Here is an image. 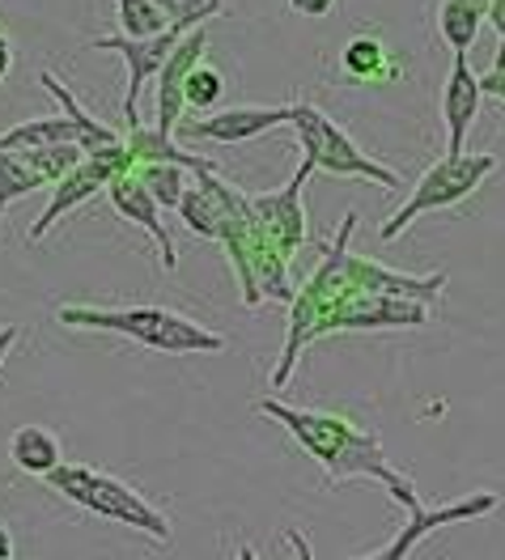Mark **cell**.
<instances>
[{
  "instance_id": "obj_1",
  "label": "cell",
  "mask_w": 505,
  "mask_h": 560,
  "mask_svg": "<svg viewBox=\"0 0 505 560\" xmlns=\"http://www.w3.org/2000/svg\"><path fill=\"white\" fill-rule=\"evenodd\" d=\"M255 412L277 424H285V433L324 467L327 485H349V480H374L391 492L399 510L416 514L425 510L416 485L387 458L383 442L374 429H361L357 420L327 412V408H293L281 399H255Z\"/></svg>"
},
{
  "instance_id": "obj_2",
  "label": "cell",
  "mask_w": 505,
  "mask_h": 560,
  "mask_svg": "<svg viewBox=\"0 0 505 560\" xmlns=\"http://www.w3.org/2000/svg\"><path fill=\"white\" fill-rule=\"evenodd\" d=\"M56 323L72 331H110L124 340H137L153 352L191 357V352H225L230 340L196 323L191 315L166 311V306H94V302H69L56 306Z\"/></svg>"
},
{
  "instance_id": "obj_3",
  "label": "cell",
  "mask_w": 505,
  "mask_h": 560,
  "mask_svg": "<svg viewBox=\"0 0 505 560\" xmlns=\"http://www.w3.org/2000/svg\"><path fill=\"white\" fill-rule=\"evenodd\" d=\"M353 230H357V212H344L336 238H331V246L324 250V264L297 284V293H293V302H289V336H285V352H281V365H277V374H272V390H281V386L289 383L297 357L310 349L315 340H324L327 315L353 293V289H349V272H344Z\"/></svg>"
},
{
  "instance_id": "obj_4",
  "label": "cell",
  "mask_w": 505,
  "mask_h": 560,
  "mask_svg": "<svg viewBox=\"0 0 505 560\" xmlns=\"http://www.w3.org/2000/svg\"><path fill=\"white\" fill-rule=\"evenodd\" d=\"M47 485H51V492H60L64 501L90 510V514H98V518H107V523H119V526H128V530H137V535H149L157 548H171V544H175L171 518H166L137 485L110 476L103 467L64 463L60 471L47 476Z\"/></svg>"
},
{
  "instance_id": "obj_5",
  "label": "cell",
  "mask_w": 505,
  "mask_h": 560,
  "mask_svg": "<svg viewBox=\"0 0 505 560\" xmlns=\"http://www.w3.org/2000/svg\"><path fill=\"white\" fill-rule=\"evenodd\" d=\"M497 166H502L497 153H446V158H437L430 171L412 183L408 200L383 221L378 238H383V243H396L399 234H403L412 221H421L425 212L455 209V205L471 200V196L484 187V178L497 175Z\"/></svg>"
},
{
  "instance_id": "obj_6",
  "label": "cell",
  "mask_w": 505,
  "mask_h": 560,
  "mask_svg": "<svg viewBox=\"0 0 505 560\" xmlns=\"http://www.w3.org/2000/svg\"><path fill=\"white\" fill-rule=\"evenodd\" d=\"M289 128L297 132V144H302V158L315 162V171H327L336 178H365V183H378L387 191H399L403 178L399 171L383 166L374 153H365L357 140L349 137L324 106L315 103H293V119Z\"/></svg>"
},
{
  "instance_id": "obj_7",
  "label": "cell",
  "mask_w": 505,
  "mask_h": 560,
  "mask_svg": "<svg viewBox=\"0 0 505 560\" xmlns=\"http://www.w3.org/2000/svg\"><path fill=\"white\" fill-rule=\"evenodd\" d=\"M502 505H505V492H493V489L468 492L463 501H446V505H433V510L425 505V510L408 514V523L399 526L396 535H391L378 552L357 557V560H408V552H412L421 539H430L433 530H442V526H459V523H475V518H484V514H493V510H502ZM285 539H289V548H293V557L297 560H315L310 539H306L297 526H289Z\"/></svg>"
},
{
  "instance_id": "obj_8",
  "label": "cell",
  "mask_w": 505,
  "mask_h": 560,
  "mask_svg": "<svg viewBox=\"0 0 505 560\" xmlns=\"http://www.w3.org/2000/svg\"><path fill=\"white\" fill-rule=\"evenodd\" d=\"M128 171H132V153H128V144H124V149H110V153L85 158L69 178H60V183L51 187L47 209L38 212L35 221H31V230H26V243H43L69 212H77L85 200H94V196L110 191V183H115L119 175H128Z\"/></svg>"
},
{
  "instance_id": "obj_9",
  "label": "cell",
  "mask_w": 505,
  "mask_h": 560,
  "mask_svg": "<svg viewBox=\"0 0 505 560\" xmlns=\"http://www.w3.org/2000/svg\"><path fill=\"white\" fill-rule=\"evenodd\" d=\"M183 38L187 35H179V31H166V35H153V38L103 35L85 43V51H110V56H119L128 65V85H124V124L128 128L141 124V110L137 106H141L149 77H157V72L166 69V60L175 56V47H179Z\"/></svg>"
},
{
  "instance_id": "obj_10",
  "label": "cell",
  "mask_w": 505,
  "mask_h": 560,
  "mask_svg": "<svg viewBox=\"0 0 505 560\" xmlns=\"http://www.w3.org/2000/svg\"><path fill=\"white\" fill-rule=\"evenodd\" d=\"M310 175H315V162L302 158L285 187L251 196V209H255V217H259V225L268 230V238L281 246L285 255H297V250L306 246V234H310V225H306V205H302V191H306Z\"/></svg>"
},
{
  "instance_id": "obj_11",
  "label": "cell",
  "mask_w": 505,
  "mask_h": 560,
  "mask_svg": "<svg viewBox=\"0 0 505 560\" xmlns=\"http://www.w3.org/2000/svg\"><path fill=\"white\" fill-rule=\"evenodd\" d=\"M430 306L421 302H399V298H378V293H349L324 323V336L336 331H387V327H425Z\"/></svg>"
},
{
  "instance_id": "obj_12",
  "label": "cell",
  "mask_w": 505,
  "mask_h": 560,
  "mask_svg": "<svg viewBox=\"0 0 505 560\" xmlns=\"http://www.w3.org/2000/svg\"><path fill=\"white\" fill-rule=\"evenodd\" d=\"M293 119V103H277V106H221L204 119H191L183 124V132L196 140H213V144H243V140H255L272 128H281Z\"/></svg>"
},
{
  "instance_id": "obj_13",
  "label": "cell",
  "mask_w": 505,
  "mask_h": 560,
  "mask_svg": "<svg viewBox=\"0 0 505 560\" xmlns=\"http://www.w3.org/2000/svg\"><path fill=\"white\" fill-rule=\"evenodd\" d=\"M107 200H110V209L119 212L124 221L141 225L144 234L153 238L162 272H179V250H175V243H171V230H166V221H162V205L149 196V187L141 183V175H137V171L119 175L115 183H110Z\"/></svg>"
},
{
  "instance_id": "obj_14",
  "label": "cell",
  "mask_w": 505,
  "mask_h": 560,
  "mask_svg": "<svg viewBox=\"0 0 505 560\" xmlns=\"http://www.w3.org/2000/svg\"><path fill=\"white\" fill-rule=\"evenodd\" d=\"M349 289L353 293H378V298H399V302H421V306H433L446 289V272H433V277H408V272H396V268H383L365 255H353L349 250Z\"/></svg>"
},
{
  "instance_id": "obj_15",
  "label": "cell",
  "mask_w": 505,
  "mask_h": 560,
  "mask_svg": "<svg viewBox=\"0 0 505 560\" xmlns=\"http://www.w3.org/2000/svg\"><path fill=\"white\" fill-rule=\"evenodd\" d=\"M204 51H209V35H204V31H191V35L175 47V56L166 60V69L157 72V115H153V128H157L162 137H175V128H183L187 77L204 60Z\"/></svg>"
},
{
  "instance_id": "obj_16",
  "label": "cell",
  "mask_w": 505,
  "mask_h": 560,
  "mask_svg": "<svg viewBox=\"0 0 505 560\" xmlns=\"http://www.w3.org/2000/svg\"><path fill=\"white\" fill-rule=\"evenodd\" d=\"M484 103V85L475 69L468 65V56H455L450 60V77H446V90H442V119H446V153H468V132L480 115Z\"/></svg>"
},
{
  "instance_id": "obj_17",
  "label": "cell",
  "mask_w": 505,
  "mask_h": 560,
  "mask_svg": "<svg viewBox=\"0 0 505 560\" xmlns=\"http://www.w3.org/2000/svg\"><path fill=\"white\" fill-rule=\"evenodd\" d=\"M38 81L47 85V94L60 103V110L69 115L72 124H77V132H81V149H85V158H94V153H110V149H124L128 137H119V128H110L107 119H98V115H90L85 106L77 103V94H72L69 85L60 81V72L43 69L38 72Z\"/></svg>"
},
{
  "instance_id": "obj_18",
  "label": "cell",
  "mask_w": 505,
  "mask_h": 560,
  "mask_svg": "<svg viewBox=\"0 0 505 560\" xmlns=\"http://www.w3.org/2000/svg\"><path fill=\"white\" fill-rule=\"evenodd\" d=\"M9 458L22 476H35V480H47L51 471H60L69 463L60 438L47 424H17L9 438Z\"/></svg>"
},
{
  "instance_id": "obj_19",
  "label": "cell",
  "mask_w": 505,
  "mask_h": 560,
  "mask_svg": "<svg viewBox=\"0 0 505 560\" xmlns=\"http://www.w3.org/2000/svg\"><path fill=\"white\" fill-rule=\"evenodd\" d=\"M47 144H81V132L69 115H38V119H22L13 128L0 132V149H47Z\"/></svg>"
},
{
  "instance_id": "obj_20",
  "label": "cell",
  "mask_w": 505,
  "mask_h": 560,
  "mask_svg": "<svg viewBox=\"0 0 505 560\" xmlns=\"http://www.w3.org/2000/svg\"><path fill=\"white\" fill-rule=\"evenodd\" d=\"M484 22H489V13L480 0H442L437 4V35L446 38L450 56H468Z\"/></svg>"
},
{
  "instance_id": "obj_21",
  "label": "cell",
  "mask_w": 505,
  "mask_h": 560,
  "mask_svg": "<svg viewBox=\"0 0 505 560\" xmlns=\"http://www.w3.org/2000/svg\"><path fill=\"white\" fill-rule=\"evenodd\" d=\"M340 65H344V72H349L353 81H374V85H378V81H391L399 72V65L391 60V51H387V43L374 35L349 38Z\"/></svg>"
},
{
  "instance_id": "obj_22",
  "label": "cell",
  "mask_w": 505,
  "mask_h": 560,
  "mask_svg": "<svg viewBox=\"0 0 505 560\" xmlns=\"http://www.w3.org/2000/svg\"><path fill=\"white\" fill-rule=\"evenodd\" d=\"M43 187L47 183H43V175L31 166V158L22 149H0V221H4V212L13 209L17 200L35 196Z\"/></svg>"
},
{
  "instance_id": "obj_23",
  "label": "cell",
  "mask_w": 505,
  "mask_h": 560,
  "mask_svg": "<svg viewBox=\"0 0 505 560\" xmlns=\"http://www.w3.org/2000/svg\"><path fill=\"white\" fill-rule=\"evenodd\" d=\"M141 183L149 187V196L162 205V212H179L183 196H187V166H175V162H149V166H132Z\"/></svg>"
},
{
  "instance_id": "obj_24",
  "label": "cell",
  "mask_w": 505,
  "mask_h": 560,
  "mask_svg": "<svg viewBox=\"0 0 505 560\" xmlns=\"http://www.w3.org/2000/svg\"><path fill=\"white\" fill-rule=\"evenodd\" d=\"M115 22H119V35L128 38H153L171 31V18L162 13L157 0H115Z\"/></svg>"
},
{
  "instance_id": "obj_25",
  "label": "cell",
  "mask_w": 505,
  "mask_h": 560,
  "mask_svg": "<svg viewBox=\"0 0 505 560\" xmlns=\"http://www.w3.org/2000/svg\"><path fill=\"white\" fill-rule=\"evenodd\" d=\"M157 4L171 18V31H179V35L204 31V22L225 13V0H157Z\"/></svg>"
},
{
  "instance_id": "obj_26",
  "label": "cell",
  "mask_w": 505,
  "mask_h": 560,
  "mask_svg": "<svg viewBox=\"0 0 505 560\" xmlns=\"http://www.w3.org/2000/svg\"><path fill=\"white\" fill-rule=\"evenodd\" d=\"M221 94H225V77H221V69L209 65V60H200V65L191 69V77H187V106L213 115V110H221Z\"/></svg>"
},
{
  "instance_id": "obj_27",
  "label": "cell",
  "mask_w": 505,
  "mask_h": 560,
  "mask_svg": "<svg viewBox=\"0 0 505 560\" xmlns=\"http://www.w3.org/2000/svg\"><path fill=\"white\" fill-rule=\"evenodd\" d=\"M489 26L497 31V56H493V69H505V0L489 4Z\"/></svg>"
},
{
  "instance_id": "obj_28",
  "label": "cell",
  "mask_w": 505,
  "mask_h": 560,
  "mask_svg": "<svg viewBox=\"0 0 505 560\" xmlns=\"http://www.w3.org/2000/svg\"><path fill=\"white\" fill-rule=\"evenodd\" d=\"M285 4L297 13V18H327V13H331L340 0H285Z\"/></svg>"
},
{
  "instance_id": "obj_29",
  "label": "cell",
  "mask_w": 505,
  "mask_h": 560,
  "mask_svg": "<svg viewBox=\"0 0 505 560\" xmlns=\"http://www.w3.org/2000/svg\"><path fill=\"white\" fill-rule=\"evenodd\" d=\"M17 340H22V327H17V323H4V327H0V370H4V361L13 357Z\"/></svg>"
},
{
  "instance_id": "obj_30",
  "label": "cell",
  "mask_w": 505,
  "mask_h": 560,
  "mask_svg": "<svg viewBox=\"0 0 505 560\" xmlns=\"http://www.w3.org/2000/svg\"><path fill=\"white\" fill-rule=\"evenodd\" d=\"M13 65H17V47H13V38H9V31L0 26V81L13 72Z\"/></svg>"
},
{
  "instance_id": "obj_31",
  "label": "cell",
  "mask_w": 505,
  "mask_h": 560,
  "mask_svg": "<svg viewBox=\"0 0 505 560\" xmlns=\"http://www.w3.org/2000/svg\"><path fill=\"white\" fill-rule=\"evenodd\" d=\"M480 85H484L489 98H497V103L505 106V69H489L484 77H480Z\"/></svg>"
},
{
  "instance_id": "obj_32",
  "label": "cell",
  "mask_w": 505,
  "mask_h": 560,
  "mask_svg": "<svg viewBox=\"0 0 505 560\" xmlns=\"http://www.w3.org/2000/svg\"><path fill=\"white\" fill-rule=\"evenodd\" d=\"M0 560H17V544H13V530L0 518Z\"/></svg>"
},
{
  "instance_id": "obj_33",
  "label": "cell",
  "mask_w": 505,
  "mask_h": 560,
  "mask_svg": "<svg viewBox=\"0 0 505 560\" xmlns=\"http://www.w3.org/2000/svg\"><path fill=\"white\" fill-rule=\"evenodd\" d=\"M238 560H259V552H255L251 544H238Z\"/></svg>"
},
{
  "instance_id": "obj_34",
  "label": "cell",
  "mask_w": 505,
  "mask_h": 560,
  "mask_svg": "<svg viewBox=\"0 0 505 560\" xmlns=\"http://www.w3.org/2000/svg\"><path fill=\"white\" fill-rule=\"evenodd\" d=\"M480 4H484V13H489V4H493V0H480Z\"/></svg>"
}]
</instances>
